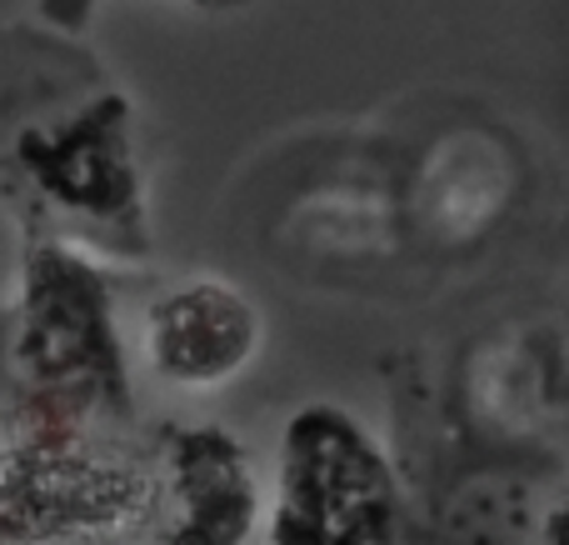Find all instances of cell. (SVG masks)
<instances>
[{
	"mask_svg": "<svg viewBox=\"0 0 569 545\" xmlns=\"http://www.w3.org/2000/svg\"><path fill=\"white\" fill-rule=\"evenodd\" d=\"M0 166L56 220V240L110 260L150 256L136 106L80 36L0 30Z\"/></svg>",
	"mask_w": 569,
	"mask_h": 545,
	"instance_id": "1",
	"label": "cell"
},
{
	"mask_svg": "<svg viewBox=\"0 0 569 545\" xmlns=\"http://www.w3.org/2000/svg\"><path fill=\"white\" fill-rule=\"evenodd\" d=\"M400 486L385 446L355 410L305 400L280 430L270 545H390Z\"/></svg>",
	"mask_w": 569,
	"mask_h": 545,
	"instance_id": "2",
	"label": "cell"
},
{
	"mask_svg": "<svg viewBox=\"0 0 569 545\" xmlns=\"http://www.w3.org/2000/svg\"><path fill=\"white\" fill-rule=\"evenodd\" d=\"M10 360L40 400L56 406H126L130 380L110 320V280L90 250L36 236L20 266V306Z\"/></svg>",
	"mask_w": 569,
	"mask_h": 545,
	"instance_id": "3",
	"label": "cell"
},
{
	"mask_svg": "<svg viewBox=\"0 0 569 545\" xmlns=\"http://www.w3.org/2000/svg\"><path fill=\"white\" fill-rule=\"evenodd\" d=\"M260 310L230 280H186L146 316V360L176 390H220L256 360Z\"/></svg>",
	"mask_w": 569,
	"mask_h": 545,
	"instance_id": "4",
	"label": "cell"
},
{
	"mask_svg": "<svg viewBox=\"0 0 569 545\" xmlns=\"http://www.w3.org/2000/svg\"><path fill=\"white\" fill-rule=\"evenodd\" d=\"M170 545H246L266 516L246 446L216 426L176 430L166 450Z\"/></svg>",
	"mask_w": 569,
	"mask_h": 545,
	"instance_id": "5",
	"label": "cell"
},
{
	"mask_svg": "<svg viewBox=\"0 0 569 545\" xmlns=\"http://www.w3.org/2000/svg\"><path fill=\"white\" fill-rule=\"evenodd\" d=\"M100 6H106V0H36L40 26H56V30H66V36H86L90 20L100 16Z\"/></svg>",
	"mask_w": 569,
	"mask_h": 545,
	"instance_id": "6",
	"label": "cell"
},
{
	"mask_svg": "<svg viewBox=\"0 0 569 545\" xmlns=\"http://www.w3.org/2000/svg\"><path fill=\"white\" fill-rule=\"evenodd\" d=\"M190 10H240V6H256V0H180Z\"/></svg>",
	"mask_w": 569,
	"mask_h": 545,
	"instance_id": "7",
	"label": "cell"
}]
</instances>
